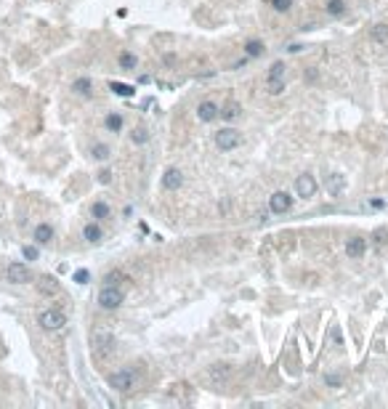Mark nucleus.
Wrapping results in <instances>:
<instances>
[{
  "label": "nucleus",
  "instance_id": "f257e3e1",
  "mask_svg": "<svg viewBox=\"0 0 388 409\" xmlns=\"http://www.w3.org/2000/svg\"><path fill=\"white\" fill-rule=\"evenodd\" d=\"M125 303V290L120 284H104L101 292H98V306L104 311H115Z\"/></svg>",
  "mask_w": 388,
  "mask_h": 409
},
{
  "label": "nucleus",
  "instance_id": "f03ea898",
  "mask_svg": "<svg viewBox=\"0 0 388 409\" xmlns=\"http://www.w3.org/2000/svg\"><path fill=\"white\" fill-rule=\"evenodd\" d=\"M37 324H40L45 332H59V329H64V324H67V314H64L61 308H43L40 314H37Z\"/></svg>",
  "mask_w": 388,
  "mask_h": 409
},
{
  "label": "nucleus",
  "instance_id": "7ed1b4c3",
  "mask_svg": "<svg viewBox=\"0 0 388 409\" xmlns=\"http://www.w3.org/2000/svg\"><path fill=\"white\" fill-rule=\"evenodd\" d=\"M239 144H242V133L234 131V128H221V131L215 133V146H218L221 152H234Z\"/></svg>",
  "mask_w": 388,
  "mask_h": 409
},
{
  "label": "nucleus",
  "instance_id": "20e7f679",
  "mask_svg": "<svg viewBox=\"0 0 388 409\" xmlns=\"http://www.w3.org/2000/svg\"><path fill=\"white\" fill-rule=\"evenodd\" d=\"M109 388H115L117 393H128L130 388H133V382H136V375L130 372V369H117V372H112L109 375Z\"/></svg>",
  "mask_w": 388,
  "mask_h": 409
},
{
  "label": "nucleus",
  "instance_id": "39448f33",
  "mask_svg": "<svg viewBox=\"0 0 388 409\" xmlns=\"http://www.w3.org/2000/svg\"><path fill=\"white\" fill-rule=\"evenodd\" d=\"M269 207H271L274 216H285V213H290V207H293V194L285 191V189L274 191L271 197H269Z\"/></svg>",
  "mask_w": 388,
  "mask_h": 409
},
{
  "label": "nucleus",
  "instance_id": "423d86ee",
  "mask_svg": "<svg viewBox=\"0 0 388 409\" xmlns=\"http://www.w3.org/2000/svg\"><path fill=\"white\" fill-rule=\"evenodd\" d=\"M317 189H319V184H317V178H314L311 173H303V175H298V178H295V194H298L300 199L314 197Z\"/></svg>",
  "mask_w": 388,
  "mask_h": 409
},
{
  "label": "nucleus",
  "instance_id": "0eeeda50",
  "mask_svg": "<svg viewBox=\"0 0 388 409\" xmlns=\"http://www.w3.org/2000/svg\"><path fill=\"white\" fill-rule=\"evenodd\" d=\"M218 114H221V107L215 101H200L197 104V120L200 122H213V120H218Z\"/></svg>",
  "mask_w": 388,
  "mask_h": 409
},
{
  "label": "nucleus",
  "instance_id": "6e6552de",
  "mask_svg": "<svg viewBox=\"0 0 388 409\" xmlns=\"http://www.w3.org/2000/svg\"><path fill=\"white\" fill-rule=\"evenodd\" d=\"M183 186V173L179 167H168L165 175H162V189L165 191H179Z\"/></svg>",
  "mask_w": 388,
  "mask_h": 409
},
{
  "label": "nucleus",
  "instance_id": "1a4fd4ad",
  "mask_svg": "<svg viewBox=\"0 0 388 409\" xmlns=\"http://www.w3.org/2000/svg\"><path fill=\"white\" fill-rule=\"evenodd\" d=\"M5 276H8V282L24 284V282H30V279H32V271L24 263H11L8 271H5Z\"/></svg>",
  "mask_w": 388,
  "mask_h": 409
},
{
  "label": "nucleus",
  "instance_id": "9d476101",
  "mask_svg": "<svg viewBox=\"0 0 388 409\" xmlns=\"http://www.w3.org/2000/svg\"><path fill=\"white\" fill-rule=\"evenodd\" d=\"M367 252V239H361V237H351L346 242V255L351 258V261H359L361 255Z\"/></svg>",
  "mask_w": 388,
  "mask_h": 409
},
{
  "label": "nucleus",
  "instance_id": "9b49d317",
  "mask_svg": "<svg viewBox=\"0 0 388 409\" xmlns=\"http://www.w3.org/2000/svg\"><path fill=\"white\" fill-rule=\"evenodd\" d=\"M327 191L332 194V197H340L346 189V175H340V173H332V175H327Z\"/></svg>",
  "mask_w": 388,
  "mask_h": 409
},
{
  "label": "nucleus",
  "instance_id": "f8f14e48",
  "mask_svg": "<svg viewBox=\"0 0 388 409\" xmlns=\"http://www.w3.org/2000/svg\"><path fill=\"white\" fill-rule=\"evenodd\" d=\"M232 378V367L229 364H213L208 369V380L210 382H223V380H229Z\"/></svg>",
  "mask_w": 388,
  "mask_h": 409
},
{
  "label": "nucleus",
  "instance_id": "ddd939ff",
  "mask_svg": "<svg viewBox=\"0 0 388 409\" xmlns=\"http://www.w3.org/2000/svg\"><path fill=\"white\" fill-rule=\"evenodd\" d=\"M346 11H348L346 0H327V3H325V14L332 16V19H340Z\"/></svg>",
  "mask_w": 388,
  "mask_h": 409
},
{
  "label": "nucleus",
  "instance_id": "4468645a",
  "mask_svg": "<svg viewBox=\"0 0 388 409\" xmlns=\"http://www.w3.org/2000/svg\"><path fill=\"white\" fill-rule=\"evenodd\" d=\"M83 237H85V242L96 245V242H101L104 231H101V226H98V223H85L83 226Z\"/></svg>",
  "mask_w": 388,
  "mask_h": 409
},
{
  "label": "nucleus",
  "instance_id": "2eb2a0df",
  "mask_svg": "<svg viewBox=\"0 0 388 409\" xmlns=\"http://www.w3.org/2000/svg\"><path fill=\"white\" fill-rule=\"evenodd\" d=\"M370 40L372 43H378V45H386L388 43V24H375V27H370Z\"/></svg>",
  "mask_w": 388,
  "mask_h": 409
},
{
  "label": "nucleus",
  "instance_id": "dca6fc26",
  "mask_svg": "<svg viewBox=\"0 0 388 409\" xmlns=\"http://www.w3.org/2000/svg\"><path fill=\"white\" fill-rule=\"evenodd\" d=\"M239 114H242V107L237 101H229L226 107H221V114L218 117H221V120H226V122H234Z\"/></svg>",
  "mask_w": 388,
  "mask_h": 409
},
{
  "label": "nucleus",
  "instance_id": "f3484780",
  "mask_svg": "<svg viewBox=\"0 0 388 409\" xmlns=\"http://www.w3.org/2000/svg\"><path fill=\"white\" fill-rule=\"evenodd\" d=\"M72 90H75L77 96H90L93 93V82H90V77H77V80L72 82Z\"/></svg>",
  "mask_w": 388,
  "mask_h": 409
},
{
  "label": "nucleus",
  "instance_id": "a211bd4d",
  "mask_svg": "<svg viewBox=\"0 0 388 409\" xmlns=\"http://www.w3.org/2000/svg\"><path fill=\"white\" fill-rule=\"evenodd\" d=\"M120 67L128 69V72H133V69L139 67V56H136L133 51H122L120 54Z\"/></svg>",
  "mask_w": 388,
  "mask_h": 409
},
{
  "label": "nucleus",
  "instance_id": "6ab92c4d",
  "mask_svg": "<svg viewBox=\"0 0 388 409\" xmlns=\"http://www.w3.org/2000/svg\"><path fill=\"white\" fill-rule=\"evenodd\" d=\"M264 51H266V45L261 43V40H247V43H245V56H247V58H258Z\"/></svg>",
  "mask_w": 388,
  "mask_h": 409
},
{
  "label": "nucleus",
  "instance_id": "aec40b11",
  "mask_svg": "<svg viewBox=\"0 0 388 409\" xmlns=\"http://www.w3.org/2000/svg\"><path fill=\"white\" fill-rule=\"evenodd\" d=\"M109 90L115 96H122V99H130V96L136 93L133 85H125V82H109Z\"/></svg>",
  "mask_w": 388,
  "mask_h": 409
},
{
  "label": "nucleus",
  "instance_id": "412c9836",
  "mask_svg": "<svg viewBox=\"0 0 388 409\" xmlns=\"http://www.w3.org/2000/svg\"><path fill=\"white\" fill-rule=\"evenodd\" d=\"M104 125H107V131H109V133H120V131H122V114H117V112L107 114Z\"/></svg>",
  "mask_w": 388,
  "mask_h": 409
},
{
  "label": "nucleus",
  "instance_id": "4be33fe9",
  "mask_svg": "<svg viewBox=\"0 0 388 409\" xmlns=\"http://www.w3.org/2000/svg\"><path fill=\"white\" fill-rule=\"evenodd\" d=\"M35 239H37L40 245H48L51 239H54V229H51L48 223H40V226L35 229Z\"/></svg>",
  "mask_w": 388,
  "mask_h": 409
},
{
  "label": "nucleus",
  "instance_id": "5701e85b",
  "mask_svg": "<svg viewBox=\"0 0 388 409\" xmlns=\"http://www.w3.org/2000/svg\"><path fill=\"white\" fill-rule=\"evenodd\" d=\"M266 80H285V64H282V61H274L271 67H269Z\"/></svg>",
  "mask_w": 388,
  "mask_h": 409
},
{
  "label": "nucleus",
  "instance_id": "b1692460",
  "mask_svg": "<svg viewBox=\"0 0 388 409\" xmlns=\"http://www.w3.org/2000/svg\"><path fill=\"white\" fill-rule=\"evenodd\" d=\"M90 216H93L96 220L107 218V216H109V205H107V202H101V199H98V202H93V207H90Z\"/></svg>",
  "mask_w": 388,
  "mask_h": 409
},
{
  "label": "nucleus",
  "instance_id": "393cba45",
  "mask_svg": "<svg viewBox=\"0 0 388 409\" xmlns=\"http://www.w3.org/2000/svg\"><path fill=\"white\" fill-rule=\"evenodd\" d=\"M90 154H93V160H98V162H104V160H109L112 149H109L107 144H96L93 149H90Z\"/></svg>",
  "mask_w": 388,
  "mask_h": 409
},
{
  "label": "nucleus",
  "instance_id": "a878e982",
  "mask_svg": "<svg viewBox=\"0 0 388 409\" xmlns=\"http://www.w3.org/2000/svg\"><path fill=\"white\" fill-rule=\"evenodd\" d=\"M130 141H133L136 146L147 144V141H149V131H147V128H136V131L130 133Z\"/></svg>",
  "mask_w": 388,
  "mask_h": 409
},
{
  "label": "nucleus",
  "instance_id": "bb28decb",
  "mask_svg": "<svg viewBox=\"0 0 388 409\" xmlns=\"http://www.w3.org/2000/svg\"><path fill=\"white\" fill-rule=\"evenodd\" d=\"M112 337L109 335H98V356H107L109 351H112Z\"/></svg>",
  "mask_w": 388,
  "mask_h": 409
},
{
  "label": "nucleus",
  "instance_id": "cd10ccee",
  "mask_svg": "<svg viewBox=\"0 0 388 409\" xmlns=\"http://www.w3.org/2000/svg\"><path fill=\"white\" fill-rule=\"evenodd\" d=\"M266 90L271 96H279L282 90H285V80H266Z\"/></svg>",
  "mask_w": 388,
  "mask_h": 409
},
{
  "label": "nucleus",
  "instance_id": "c85d7f7f",
  "mask_svg": "<svg viewBox=\"0 0 388 409\" xmlns=\"http://www.w3.org/2000/svg\"><path fill=\"white\" fill-rule=\"evenodd\" d=\"M271 8L277 11V14H287V11L293 8V0H271Z\"/></svg>",
  "mask_w": 388,
  "mask_h": 409
},
{
  "label": "nucleus",
  "instance_id": "c756f323",
  "mask_svg": "<svg viewBox=\"0 0 388 409\" xmlns=\"http://www.w3.org/2000/svg\"><path fill=\"white\" fill-rule=\"evenodd\" d=\"M325 385H330V388H340V385H343V378H340L338 372H327V375H325Z\"/></svg>",
  "mask_w": 388,
  "mask_h": 409
},
{
  "label": "nucleus",
  "instance_id": "7c9ffc66",
  "mask_svg": "<svg viewBox=\"0 0 388 409\" xmlns=\"http://www.w3.org/2000/svg\"><path fill=\"white\" fill-rule=\"evenodd\" d=\"M40 290L45 292V295H54V292L59 290V284H56V282H54V279H51V276H45L43 282H40Z\"/></svg>",
  "mask_w": 388,
  "mask_h": 409
},
{
  "label": "nucleus",
  "instance_id": "2f4dec72",
  "mask_svg": "<svg viewBox=\"0 0 388 409\" xmlns=\"http://www.w3.org/2000/svg\"><path fill=\"white\" fill-rule=\"evenodd\" d=\"M72 279H75L77 284H88L90 282V271L88 269H77L75 274H72Z\"/></svg>",
  "mask_w": 388,
  "mask_h": 409
},
{
  "label": "nucleus",
  "instance_id": "473e14b6",
  "mask_svg": "<svg viewBox=\"0 0 388 409\" xmlns=\"http://www.w3.org/2000/svg\"><path fill=\"white\" fill-rule=\"evenodd\" d=\"M122 279H125L122 271H109V274H107V284H120Z\"/></svg>",
  "mask_w": 388,
  "mask_h": 409
},
{
  "label": "nucleus",
  "instance_id": "72a5a7b5",
  "mask_svg": "<svg viewBox=\"0 0 388 409\" xmlns=\"http://www.w3.org/2000/svg\"><path fill=\"white\" fill-rule=\"evenodd\" d=\"M383 242H386V229H378L375 231V247H383Z\"/></svg>",
  "mask_w": 388,
  "mask_h": 409
},
{
  "label": "nucleus",
  "instance_id": "f704fd0d",
  "mask_svg": "<svg viewBox=\"0 0 388 409\" xmlns=\"http://www.w3.org/2000/svg\"><path fill=\"white\" fill-rule=\"evenodd\" d=\"M24 258H27V261H37V247H24Z\"/></svg>",
  "mask_w": 388,
  "mask_h": 409
},
{
  "label": "nucleus",
  "instance_id": "c9c22d12",
  "mask_svg": "<svg viewBox=\"0 0 388 409\" xmlns=\"http://www.w3.org/2000/svg\"><path fill=\"white\" fill-rule=\"evenodd\" d=\"M98 181H101V184H109V181H112V170H101V173H98Z\"/></svg>",
  "mask_w": 388,
  "mask_h": 409
}]
</instances>
